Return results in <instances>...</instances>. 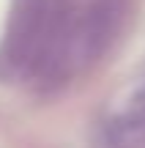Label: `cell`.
<instances>
[{"label": "cell", "mask_w": 145, "mask_h": 148, "mask_svg": "<svg viewBox=\"0 0 145 148\" xmlns=\"http://www.w3.org/2000/svg\"><path fill=\"white\" fill-rule=\"evenodd\" d=\"M126 0H93L66 38V52L77 66H91L107 55L123 30Z\"/></svg>", "instance_id": "obj_1"}]
</instances>
